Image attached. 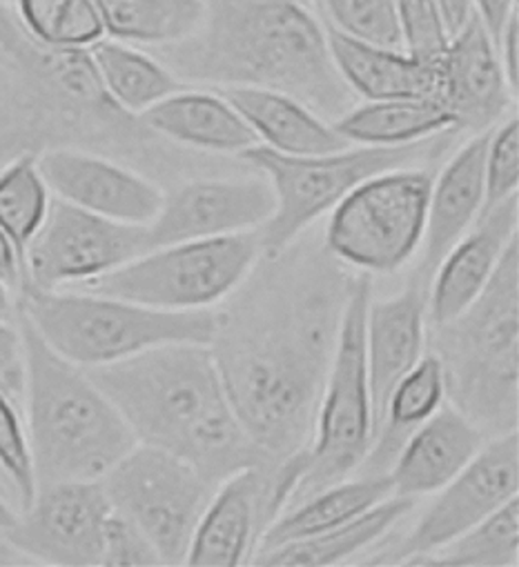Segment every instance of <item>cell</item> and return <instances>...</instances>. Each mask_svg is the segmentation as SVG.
Listing matches in <instances>:
<instances>
[{"instance_id":"cell-1","label":"cell","mask_w":519,"mask_h":567,"mask_svg":"<svg viewBox=\"0 0 519 567\" xmlns=\"http://www.w3.org/2000/svg\"><path fill=\"white\" fill-rule=\"evenodd\" d=\"M348 280L254 288L232 312H216L212 352L230 403L266 456L306 450L335 350Z\"/></svg>"},{"instance_id":"cell-2","label":"cell","mask_w":519,"mask_h":567,"mask_svg":"<svg viewBox=\"0 0 519 567\" xmlns=\"http://www.w3.org/2000/svg\"><path fill=\"white\" fill-rule=\"evenodd\" d=\"M205 3L201 30L163 48V63L183 83L275 90L330 123L357 105L335 68L326 25L299 0Z\"/></svg>"},{"instance_id":"cell-3","label":"cell","mask_w":519,"mask_h":567,"mask_svg":"<svg viewBox=\"0 0 519 567\" xmlns=\"http://www.w3.org/2000/svg\"><path fill=\"white\" fill-rule=\"evenodd\" d=\"M88 372L119 408L136 443L183 458L212 485L245 467L282 463L243 430L210 346H163Z\"/></svg>"},{"instance_id":"cell-4","label":"cell","mask_w":519,"mask_h":567,"mask_svg":"<svg viewBox=\"0 0 519 567\" xmlns=\"http://www.w3.org/2000/svg\"><path fill=\"white\" fill-rule=\"evenodd\" d=\"M23 410L39 485L101 481L136 436L90 372L54 352L19 312Z\"/></svg>"},{"instance_id":"cell-5","label":"cell","mask_w":519,"mask_h":567,"mask_svg":"<svg viewBox=\"0 0 519 567\" xmlns=\"http://www.w3.org/2000/svg\"><path fill=\"white\" fill-rule=\"evenodd\" d=\"M426 350L444 370L446 401L486 439L519 421V234L506 245L481 297L457 319L428 326Z\"/></svg>"},{"instance_id":"cell-6","label":"cell","mask_w":519,"mask_h":567,"mask_svg":"<svg viewBox=\"0 0 519 567\" xmlns=\"http://www.w3.org/2000/svg\"><path fill=\"white\" fill-rule=\"evenodd\" d=\"M19 312L63 359L105 368L174 343L212 346L216 310L167 312L81 290L19 295Z\"/></svg>"},{"instance_id":"cell-7","label":"cell","mask_w":519,"mask_h":567,"mask_svg":"<svg viewBox=\"0 0 519 567\" xmlns=\"http://www.w3.org/2000/svg\"><path fill=\"white\" fill-rule=\"evenodd\" d=\"M455 130L439 136L401 145L370 147L350 145L319 156H286L264 145L245 150L238 158L262 174L275 194V212L264 227L256 229L262 256L275 260L286 256L291 245L322 216L330 214L344 196L375 174L399 167H428L446 152Z\"/></svg>"},{"instance_id":"cell-8","label":"cell","mask_w":519,"mask_h":567,"mask_svg":"<svg viewBox=\"0 0 519 567\" xmlns=\"http://www.w3.org/2000/svg\"><path fill=\"white\" fill-rule=\"evenodd\" d=\"M373 299V276L348 280L333 359L319 399L315 430L302 452L304 472L291 505L355 476L373 445V408L366 370V315Z\"/></svg>"},{"instance_id":"cell-9","label":"cell","mask_w":519,"mask_h":567,"mask_svg":"<svg viewBox=\"0 0 519 567\" xmlns=\"http://www.w3.org/2000/svg\"><path fill=\"white\" fill-rule=\"evenodd\" d=\"M262 258L256 231L174 243L147 249L74 290L167 312L214 310L245 286Z\"/></svg>"},{"instance_id":"cell-10","label":"cell","mask_w":519,"mask_h":567,"mask_svg":"<svg viewBox=\"0 0 519 567\" xmlns=\"http://www.w3.org/2000/svg\"><path fill=\"white\" fill-rule=\"evenodd\" d=\"M430 187V167L375 174L330 212L326 249L362 274L399 271L421 247Z\"/></svg>"},{"instance_id":"cell-11","label":"cell","mask_w":519,"mask_h":567,"mask_svg":"<svg viewBox=\"0 0 519 567\" xmlns=\"http://www.w3.org/2000/svg\"><path fill=\"white\" fill-rule=\"evenodd\" d=\"M101 483L112 509L147 536L163 565H185L190 540L216 485L183 458L143 443H136Z\"/></svg>"},{"instance_id":"cell-12","label":"cell","mask_w":519,"mask_h":567,"mask_svg":"<svg viewBox=\"0 0 519 567\" xmlns=\"http://www.w3.org/2000/svg\"><path fill=\"white\" fill-rule=\"evenodd\" d=\"M147 249V227L123 225L52 198L48 218L26 251L21 292L74 290Z\"/></svg>"},{"instance_id":"cell-13","label":"cell","mask_w":519,"mask_h":567,"mask_svg":"<svg viewBox=\"0 0 519 567\" xmlns=\"http://www.w3.org/2000/svg\"><path fill=\"white\" fill-rule=\"evenodd\" d=\"M515 496H519L517 430L486 439L472 461L435 492L415 527L375 563H408L430 554L486 520Z\"/></svg>"},{"instance_id":"cell-14","label":"cell","mask_w":519,"mask_h":567,"mask_svg":"<svg viewBox=\"0 0 519 567\" xmlns=\"http://www.w3.org/2000/svg\"><path fill=\"white\" fill-rule=\"evenodd\" d=\"M110 512L101 481L45 483L0 538L30 563L96 567Z\"/></svg>"},{"instance_id":"cell-15","label":"cell","mask_w":519,"mask_h":567,"mask_svg":"<svg viewBox=\"0 0 519 567\" xmlns=\"http://www.w3.org/2000/svg\"><path fill=\"white\" fill-rule=\"evenodd\" d=\"M275 212V194L262 174L241 178H194L163 196L147 225L150 249L256 231Z\"/></svg>"},{"instance_id":"cell-16","label":"cell","mask_w":519,"mask_h":567,"mask_svg":"<svg viewBox=\"0 0 519 567\" xmlns=\"http://www.w3.org/2000/svg\"><path fill=\"white\" fill-rule=\"evenodd\" d=\"M41 174L54 198L90 214L147 227L165 192L143 174L79 147H50L39 156Z\"/></svg>"},{"instance_id":"cell-17","label":"cell","mask_w":519,"mask_h":567,"mask_svg":"<svg viewBox=\"0 0 519 567\" xmlns=\"http://www.w3.org/2000/svg\"><path fill=\"white\" fill-rule=\"evenodd\" d=\"M435 99L448 110L459 134H481L512 112L517 96L510 92L495 41L472 17L437 59Z\"/></svg>"},{"instance_id":"cell-18","label":"cell","mask_w":519,"mask_h":567,"mask_svg":"<svg viewBox=\"0 0 519 567\" xmlns=\"http://www.w3.org/2000/svg\"><path fill=\"white\" fill-rule=\"evenodd\" d=\"M277 467H245L223 478L194 529L185 565L236 567L250 560L273 523L271 498Z\"/></svg>"},{"instance_id":"cell-19","label":"cell","mask_w":519,"mask_h":567,"mask_svg":"<svg viewBox=\"0 0 519 567\" xmlns=\"http://www.w3.org/2000/svg\"><path fill=\"white\" fill-rule=\"evenodd\" d=\"M428 290L430 280L413 269L399 292L386 299H370L366 315V370L373 408V441L395 385L426 352Z\"/></svg>"},{"instance_id":"cell-20","label":"cell","mask_w":519,"mask_h":567,"mask_svg":"<svg viewBox=\"0 0 519 567\" xmlns=\"http://www.w3.org/2000/svg\"><path fill=\"white\" fill-rule=\"evenodd\" d=\"M517 220L519 196L477 216L430 278L428 326L450 323L481 297L506 245L517 234Z\"/></svg>"},{"instance_id":"cell-21","label":"cell","mask_w":519,"mask_h":567,"mask_svg":"<svg viewBox=\"0 0 519 567\" xmlns=\"http://www.w3.org/2000/svg\"><path fill=\"white\" fill-rule=\"evenodd\" d=\"M490 132L468 136L457 152L432 176L424 240L415 271L426 280L432 278L437 265L457 245V240L475 225L484 207L486 194V150Z\"/></svg>"},{"instance_id":"cell-22","label":"cell","mask_w":519,"mask_h":567,"mask_svg":"<svg viewBox=\"0 0 519 567\" xmlns=\"http://www.w3.org/2000/svg\"><path fill=\"white\" fill-rule=\"evenodd\" d=\"M486 434L457 408L444 403L401 445L388 470L393 496L421 498L450 483L481 450Z\"/></svg>"},{"instance_id":"cell-23","label":"cell","mask_w":519,"mask_h":567,"mask_svg":"<svg viewBox=\"0 0 519 567\" xmlns=\"http://www.w3.org/2000/svg\"><path fill=\"white\" fill-rule=\"evenodd\" d=\"M241 114L256 143L286 156H319L350 147L335 125L302 101L258 87H212Z\"/></svg>"},{"instance_id":"cell-24","label":"cell","mask_w":519,"mask_h":567,"mask_svg":"<svg viewBox=\"0 0 519 567\" xmlns=\"http://www.w3.org/2000/svg\"><path fill=\"white\" fill-rule=\"evenodd\" d=\"M143 125L176 145L241 156L258 145L241 114L212 87H183L139 116Z\"/></svg>"},{"instance_id":"cell-25","label":"cell","mask_w":519,"mask_h":567,"mask_svg":"<svg viewBox=\"0 0 519 567\" xmlns=\"http://www.w3.org/2000/svg\"><path fill=\"white\" fill-rule=\"evenodd\" d=\"M326 34L335 68L357 99H435L437 61H421L404 50L355 41L328 25Z\"/></svg>"},{"instance_id":"cell-26","label":"cell","mask_w":519,"mask_h":567,"mask_svg":"<svg viewBox=\"0 0 519 567\" xmlns=\"http://www.w3.org/2000/svg\"><path fill=\"white\" fill-rule=\"evenodd\" d=\"M393 496V483L388 474H355L348 476L306 501L282 512L258 538L252 554L271 549L291 540L308 538L328 529H335L364 512L373 509L381 501ZM252 558V556H250ZM250 563V560H247Z\"/></svg>"},{"instance_id":"cell-27","label":"cell","mask_w":519,"mask_h":567,"mask_svg":"<svg viewBox=\"0 0 519 567\" xmlns=\"http://www.w3.org/2000/svg\"><path fill=\"white\" fill-rule=\"evenodd\" d=\"M415 507L413 498L404 496H390L375 505L373 509L364 512L362 516L308 536L299 540H291L271 549H262L252 554L247 565H266V567H328V565H342L350 556L370 549L375 543H379L388 532L395 529V525L408 516V512Z\"/></svg>"},{"instance_id":"cell-28","label":"cell","mask_w":519,"mask_h":567,"mask_svg":"<svg viewBox=\"0 0 519 567\" xmlns=\"http://www.w3.org/2000/svg\"><path fill=\"white\" fill-rule=\"evenodd\" d=\"M446 403V381L439 359L426 350L417 365L395 385L373 447L357 474H388L406 439Z\"/></svg>"},{"instance_id":"cell-29","label":"cell","mask_w":519,"mask_h":567,"mask_svg":"<svg viewBox=\"0 0 519 567\" xmlns=\"http://www.w3.org/2000/svg\"><path fill=\"white\" fill-rule=\"evenodd\" d=\"M333 125L348 145L370 147H401L455 130L452 116L437 99L366 101Z\"/></svg>"},{"instance_id":"cell-30","label":"cell","mask_w":519,"mask_h":567,"mask_svg":"<svg viewBox=\"0 0 519 567\" xmlns=\"http://www.w3.org/2000/svg\"><path fill=\"white\" fill-rule=\"evenodd\" d=\"M88 54L103 94L125 116H141L185 87L163 61L147 56L134 45L101 39Z\"/></svg>"},{"instance_id":"cell-31","label":"cell","mask_w":519,"mask_h":567,"mask_svg":"<svg viewBox=\"0 0 519 567\" xmlns=\"http://www.w3.org/2000/svg\"><path fill=\"white\" fill-rule=\"evenodd\" d=\"M105 39L170 48L192 39L207 14L205 0H96Z\"/></svg>"},{"instance_id":"cell-32","label":"cell","mask_w":519,"mask_h":567,"mask_svg":"<svg viewBox=\"0 0 519 567\" xmlns=\"http://www.w3.org/2000/svg\"><path fill=\"white\" fill-rule=\"evenodd\" d=\"M406 565L441 567H519V496L459 534L444 547Z\"/></svg>"},{"instance_id":"cell-33","label":"cell","mask_w":519,"mask_h":567,"mask_svg":"<svg viewBox=\"0 0 519 567\" xmlns=\"http://www.w3.org/2000/svg\"><path fill=\"white\" fill-rule=\"evenodd\" d=\"M52 198L37 154H19L0 167V229L17 245L23 258V271L26 251L43 227Z\"/></svg>"},{"instance_id":"cell-34","label":"cell","mask_w":519,"mask_h":567,"mask_svg":"<svg viewBox=\"0 0 519 567\" xmlns=\"http://www.w3.org/2000/svg\"><path fill=\"white\" fill-rule=\"evenodd\" d=\"M17 21L32 41L52 50H90L105 39L96 0H17Z\"/></svg>"},{"instance_id":"cell-35","label":"cell","mask_w":519,"mask_h":567,"mask_svg":"<svg viewBox=\"0 0 519 567\" xmlns=\"http://www.w3.org/2000/svg\"><path fill=\"white\" fill-rule=\"evenodd\" d=\"M0 474L10 483L19 512L26 509L37 496L39 481L21 401L3 385H0Z\"/></svg>"},{"instance_id":"cell-36","label":"cell","mask_w":519,"mask_h":567,"mask_svg":"<svg viewBox=\"0 0 519 567\" xmlns=\"http://www.w3.org/2000/svg\"><path fill=\"white\" fill-rule=\"evenodd\" d=\"M328 28L370 45L401 48L395 0H322Z\"/></svg>"},{"instance_id":"cell-37","label":"cell","mask_w":519,"mask_h":567,"mask_svg":"<svg viewBox=\"0 0 519 567\" xmlns=\"http://www.w3.org/2000/svg\"><path fill=\"white\" fill-rule=\"evenodd\" d=\"M519 196V121L517 114L492 127L486 150V194L481 212Z\"/></svg>"},{"instance_id":"cell-38","label":"cell","mask_w":519,"mask_h":567,"mask_svg":"<svg viewBox=\"0 0 519 567\" xmlns=\"http://www.w3.org/2000/svg\"><path fill=\"white\" fill-rule=\"evenodd\" d=\"M395 14L404 52L421 61H437L450 41L437 0H395Z\"/></svg>"},{"instance_id":"cell-39","label":"cell","mask_w":519,"mask_h":567,"mask_svg":"<svg viewBox=\"0 0 519 567\" xmlns=\"http://www.w3.org/2000/svg\"><path fill=\"white\" fill-rule=\"evenodd\" d=\"M101 565L108 567H150L163 565L147 536L116 509L110 512L103 534Z\"/></svg>"},{"instance_id":"cell-40","label":"cell","mask_w":519,"mask_h":567,"mask_svg":"<svg viewBox=\"0 0 519 567\" xmlns=\"http://www.w3.org/2000/svg\"><path fill=\"white\" fill-rule=\"evenodd\" d=\"M0 385L23 401V339L19 321H0Z\"/></svg>"},{"instance_id":"cell-41","label":"cell","mask_w":519,"mask_h":567,"mask_svg":"<svg viewBox=\"0 0 519 567\" xmlns=\"http://www.w3.org/2000/svg\"><path fill=\"white\" fill-rule=\"evenodd\" d=\"M495 48H497L508 87L517 96L519 94V10L512 12L508 23L503 25Z\"/></svg>"},{"instance_id":"cell-42","label":"cell","mask_w":519,"mask_h":567,"mask_svg":"<svg viewBox=\"0 0 519 567\" xmlns=\"http://www.w3.org/2000/svg\"><path fill=\"white\" fill-rule=\"evenodd\" d=\"M475 14L490 34V39L497 43L503 25L517 12V0H472Z\"/></svg>"},{"instance_id":"cell-43","label":"cell","mask_w":519,"mask_h":567,"mask_svg":"<svg viewBox=\"0 0 519 567\" xmlns=\"http://www.w3.org/2000/svg\"><path fill=\"white\" fill-rule=\"evenodd\" d=\"M0 282L8 286L17 297L23 288V258L3 229H0Z\"/></svg>"},{"instance_id":"cell-44","label":"cell","mask_w":519,"mask_h":567,"mask_svg":"<svg viewBox=\"0 0 519 567\" xmlns=\"http://www.w3.org/2000/svg\"><path fill=\"white\" fill-rule=\"evenodd\" d=\"M437 8L444 17L450 37L457 34L472 17H477L472 0H437Z\"/></svg>"},{"instance_id":"cell-45","label":"cell","mask_w":519,"mask_h":567,"mask_svg":"<svg viewBox=\"0 0 519 567\" xmlns=\"http://www.w3.org/2000/svg\"><path fill=\"white\" fill-rule=\"evenodd\" d=\"M19 319V297L0 282V321L14 323Z\"/></svg>"},{"instance_id":"cell-46","label":"cell","mask_w":519,"mask_h":567,"mask_svg":"<svg viewBox=\"0 0 519 567\" xmlns=\"http://www.w3.org/2000/svg\"><path fill=\"white\" fill-rule=\"evenodd\" d=\"M19 518V507L14 505V501L0 489V534L8 532Z\"/></svg>"},{"instance_id":"cell-47","label":"cell","mask_w":519,"mask_h":567,"mask_svg":"<svg viewBox=\"0 0 519 567\" xmlns=\"http://www.w3.org/2000/svg\"><path fill=\"white\" fill-rule=\"evenodd\" d=\"M0 489H3V492H6V494H8V496H10V498H12V501H14V494H12V487H10V483H8V481H6V476H3V474H0ZM14 505H17V503H14Z\"/></svg>"}]
</instances>
